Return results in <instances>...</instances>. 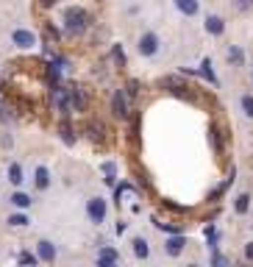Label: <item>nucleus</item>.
<instances>
[{
	"instance_id": "obj_1",
	"label": "nucleus",
	"mask_w": 253,
	"mask_h": 267,
	"mask_svg": "<svg viewBox=\"0 0 253 267\" xmlns=\"http://www.w3.org/2000/svg\"><path fill=\"white\" fill-rule=\"evenodd\" d=\"M89 28V14L81 6H70L64 8V34L67 36H81Z\"/></svg>"
},
{
	"instance_id": "obj_2",
	"label": "nucleus",
	"mask_w": 253,
	"mask_h": 267,
	"mask_svg": "<svg viewBox=\"0 0 253 267\" xmlns=\"http://www.w3.org/2000/svg\"><path fill=\"white\" fill-rule=\"evenodd\" d=\"M162 48H164V42L156 31H142L139 39H136V53H139L142 59H156L162 53Z\"/></svg>"
},
{
	"instance_id": "obj_3",
	"label": "nucleus",
	"mask_w": 253,
	"mask_h": 267,
	"mask_svg": "<svg viewBox=\"0 0 253 267\" xmlns=\"http://www.w3.org/2000/svg\"><path fill=\"white\" fill-rule=\"evenodd\" d=\"M106 217H109V203H106V198H100V195L86 198V220L95 223V225H103Z\"/></svg>"
},
{
	"instance_id": "obj_4",
	"label": "nucleus",
	"mask_w": 253,
	"mask_h": 267,
	"mask_svg": "<svg viewBox=\"0 0 253 267\" xmlns=\"http://www.w3.org/2000/svg\"><path fill=\"white\" fill-rule=\"evenodd\" d=\"M50 100H53V106H56L59 112H62V117H70L72 114V103H70V92L64 89V86H53V92H50Z\"/></svg>"
},
{
	"instance_id": "obj_5",
	"label": "nucleus",
	"mask_w": 253,
	"mask_h": 267,
	"mask_svg": "<svg viewBox=\"0 0 253 267\" xmlns=\"http://www.w3.org/2000/svg\"><path fill=\"white\" fill-rule=\"evenodd\" d=\"M36 34L31 28H14L11 31V45L14 48H20V50H31V48H36Z\"/></svg>"
},
{
	"instance_id": "obj_6",
	"label": "nucleus",
	"mask_w": 253,
	"mask_h": 267,
	"mask_svg": "<svg viewBox=\"0 0 253 267\" xmlns=\"http://www.w3.org/2000/svg\"><path fill=\"white\" fill-rule=\"evenodd\" d=\"M36 256H39V262H45V265H53V262L59 259V248L53 239H39L36 242Z\"/></svg>"
},
{
	"instance_id": "obj_7",
	"label": "nucleus",
	"mask_w": 253,
	"mask_h": 267,
	"mask_svg": "<svg viewBox=\"0 0 253 267\" xmlns=\"http://www.w3.org/2000/svg\"><path fill=\"white\" fill-rule=\"evenodd\" d=\"M112 114L117 120H128V117H131V112H128V95H126V89H117L112 95Z\"/></svg>"
},
{
	"instance_id": "obj_8",
	"label": "nucleus",
	"mask_w": 253,
	"mask_h": 267,
	"mask_svg": "<svg viewBox=\"0 0 253 267\" xmlns=\"http://www.w3.org/2000/svg\"><path fill=\"white\" fill-rule=\"evenodd\" d=\"M184 248H187V237H184V234H170V237L164 239V253H167V256H173V259H176V256H181Z\"/></svg>"
},
{
	"instance_id": "obj_9",
	"label": "nucleus",
	"mask_w": 253,
	"mask_h": 267,
	"mask_svg": "<svg viewBox=\"0 0 253 267\" xmlns=\"http://www.w3.org/2000/svg\"><path fill=\"white\" fill-rule=\"evenodd\" d=\"M203 31L209 36H223L225 34V20L220 14H206L203 17Z\"/></svg>"
},
{
	"instance_id": "obj_10",
	"label": "nucleus",
	"mask_w": 253,
	"mask_h": 267,
	"mask_svg": "<svg viewBox=\"0 0 253 267\" xmlns=\"http://www.w3.org/2000/svg\"><path fill=\"white\" fill-rule=\"evenodd\" d=\"M173 6H176L178 14H184V17H197L200 14V0H173Z\"/></svg>"
},
{
	"instance_id": "obj_11",
	"label": "nucleus",
	"mask_w": 253,
	"mask_h": 267,
	"mask_svg": "<svg viewBox=\"0 0 253 267\" xmlns=\"http://www.w3.org/2000/svg\"><path fill=\"white\" fill-rule=\"evenodd\" d=\"M131 253H134V259H148L150 256V239L148 237H134L131 239Z\"/></svg>"
},
{
	"instance_id": "obj_12",
	"label": "nucleus",
	"mask_w": 253,
	"mask_h": 267,
	"mask_svg": "<svg viewBox=\"0 0 253 267\" xmlns=\"http://www.w3.org/2000/svg\"><path fill=\"white\" fill-rule=\"evenodd\" d=\"M6 176H8V184H11V187H17V190L25 184V173H22V164L20 162H8Z\"/></svg>"
},
{
	"instance_id": "obj_13",
	"label": "nucleus",
	"mask_w": 253,
	"mask_h": 267,
	"mask_svg": "<svg viewBox=\"0 0 253 267\" xmlns=\"http://www.w3.org/2000/svg\"><path fill=\"white\" fill-rule=\"evenodd\" d=\"M95 262H98L100 267H109V265H120V253L114 251V248H100L98 251V256H95Z\"/></svg>"
},
{
	"instance_id": "obj_14",
	"label": "nucleus",
	"mask_w": 253,
	"mask_h": 267,
	"mask_svg": "<svg viewBox=\"0 0 253 267\" xmlns=\"http://www.w3.org/2000/svg\"><path fill=\"white\" fill-rule=\"evenodd\" d=\"M225 59H228V64H231V67H237V70H239V67H245V50H242V48H239V45H231V48H228V50H225Z\"/></svg>"
},
{
	"instance_id": "obj_15",
	"label": "nucleus",
	"mask_w": 253,
	"mask_h": 267,
	"mask_svg": "<svg viewBox=\"0 0 253 267\" xmlns=\"http://www.w3.org/2000/svg\"><path fill=\"white\" fill-rule=\"evenodd\" d=\"M50 181H53V178H50V170L45 167V164H39V167L34 170V187L45 192V190L50 187Z\"/></svg>"
},
{
	"instance_id": "obj_16",
	"label": "nucleus",
	"mask_w": 253,
	"mask_h": 267,
	"mask_svg": "<svg viewBox=\"0 0 253 267\" xmlns=\"http://www.w3.org/2000/svg\"><path fill=\"white\" fill-rule=\"evenodd\" d=\"M8 203L11 206H17V209H31V206H34V198L28 195V192H11V195H8Z\"/></svg>"
},
{
	"instance_id": "obj_17",
	"label": "nucleus",
	"mask_w": 253,
	"mask_h": 267,
	"mask_svg": "<svg viewBox=\"0 0 253 267\" xmlns=\"http://www.w3.org/2000/svg\"><path fill=\"white\" fill-rule=\"evenodd\" d=\"M59 136H62L64 145H75V131H72V126H70V120L67 117L59 123Z\"/></svg>"
},
{
	"instance_id": "obj_18",
	"label": "nucleus",
	"mask_w": 253,
	"mask_h": 267,
	"mask_svg": "<svg viewBox=\"0 0 253 267\" xmlns=\"http://www.w3.org/2000/svg\"><path fill=\"white\" fill-rule=\"evenodd\" d=\"M197 75L206 78V81H209L211 86H217V84H220L217 75H214V70H211V59H203V62H200V70H197Z\"/></svg>"
},
{
	"instance_id": "obj_19",
	"label": "nucleus",
	"mask_w": 253,
	"mask_h": 267,
	"mask_svg": "<svg viewBox=\"0 0 253 267\" xmlns=\"http://www.w3.org/2000/svg\"><path fill=\"white\" fill-rule=\"evenodd\" d=\"M8 228H25V225H31V217L25 214V209L22 211H17V214H8Z\"/></svg>"
},
{
	"instance_id": "obj_20",
	"label": "nucleus",
	"mask_w": 253,
	"mask_h": 267,
	"mask_svg": "<svg viewBox=\"0 0 253 267\" xmlns=\"http://www.w3.org/2000/svg\"><path fill=\"white\" fill-rule=\"evenodd\" d=\"M70 103H72L75 112H84V109H86V98H84V92L78 89V86H72V89H70Z\"/></svg>"
},
{
	"instance_id": "obj_21",
	"label": "nucleus",
	"mask_w": 253,
	"mask_h": 267,
	"mask_svg": "<svg viewBox=\"0 0 253 267\" xmlns=\"http://www.w3.org/2000/svg\"><path fill=\"white\" fill-rule=\"evenodd\" d=\"M234 211H237V214H248V211H251V195H248V192L237 195V200H234Z\"/></svg>"
},
{
	"instance_id": "obj_22",
	"label": "nucleus",
	"mask_w": 253,
	"mask_h": 267,
	"mask_svg": "<svg viewBox=\"0 0 253 267\" xmlns=\"http://www.w3.org/2000/svg\"><path fill=\"white\" fill-rule=\"evenodd\" d=\"M239 109H242V114H245L248 120H253V95L251 92L239 95Z\"/></svg>"
},
{
	"instance_id": "obj_23",
	"label": "nucleus",
	"mask_w": 253,
	"mask_h": 267,
	"mask_svg": "<svg viewBox=\"0 0 253 267\" xmlns=\"http://www.w3.org/2000/svg\"><path fill=\"white\" fill-rule=\"evenodd\" d=\"M86 131H89L92 139H103L106 136V126L100 123V120H89V126H86Z\"/></svg>"
},
{
	"instance_id": "obj_24",
	"label": "nucleus",
	"mask_w": 253,
	"mask_h": 267,
	"mask_svg": "<svg viewBox=\"0 0 253 267\" xmlns=\"http://www.w3.org/2000/svg\"><path fill=\"white\" fill-rule=\"evenodd\" d=\"M162 86H170V89H187V84H184L178 75H167V78H162Z\"/></svg>"
},
{
	"instance_id": "obj_25",
	"label": "nucleus",
	"mask_w": 253,
	"mask_h": 267,
	"mask_svg": "<svg viewBox=\"0 0 253 267\" xmlns=\"http://www.w3.org/2000/svg\"><path fill=\"white\" fill-rule=\"evenodd\" d=\"M209 139H211V148H214V153H220V150H223V142H220V131H217V126H211V128H209Z\"/></svg>"
},
{
	"instance_id": "obj_26",
	"label": "nucleus",
	"mask_w": 253,
	"mask_h": 267,
	"mask_svg": "<svg viewBox=\"0 0 253 267\" xmlns=\"http://www.w3.org/2000/svg\"><path fill=\"white\" fill-rule=\"evenodd\" d=\"M112 59L120 64V67H126V48H123V45H114V48H112Z\"/></svg>"
},
{
	"instance_id": "obj_27",
	"label": "nucleus",
	"mask_w": 253,
	"mask_h": 267,
	"mask_svg": "<svg viewBox=\"0 0 253 267\" xmlns=\"http://www.w3.org/2000/svg\"><path fill=\"white\" fill-rule=\"evenodd\" d=\"M17 262H20V265H39V256H36V253L22 251L20 256H17Z\"/></svg>"
},
{
	"instance_id": "obj_28",
	"label": "nucleus",
	"mask_w": 253,
	"mask_h": 267,
	"mask_svg": "<svg viewBox=\"0 0 253 267\" xmlns=\"http://www.w3.org/2000/svg\"><path fill=\"white\" fill-rule=\"evenodd\" d=\"M103 173H106V184L112 187V184H114V173H117V164H114V162H106L103 164Z\"/></svg>"
},
{
	"instance_id": "obj_29",
	"label": "nucleus",
	"mask_w": 253,
	"mask_h": 267,
	"mask_svg": "<svg viewBox=\"0 0 253 267\" xmlns=\"http://www.w3.org/2000/svg\"><path fill=\"white\" fill-rule=\"evenodd\" d=\"M126 95L128 98H136V95H139V81H136V78H131L126 84Z\"/></svg>"
},
{
	"instance_id": "obj_30",
	"label": "nucleus",
	"mask_w": 253,
	"mask_h": 267,
	"mask_svg": "<svg viewBox=\"0 0 253 267\" xmlns=\"http://www.w3.org/2000/svg\"><path fill=\"white\" fill-rule=\"evenodd\" d=\"M234 8L245 14V11H251V8H253V0H234Z\"/></svg>"
},
{
	"instance_id": "obj_31",
	"label": "nucleus",
	"mask_w": 253,
	"mask_h": 267,
	"mask_svg": "<svg viewBox=\"0 0 253 267\" xmlns=\"http://www.w3.org/2000/svg\"><path fill=\"white\" fill-rule=\"evenodd\" d=\"M211 265H228V259H225L223 253L214 251V253H211Z\"/></svg>"
},
{
	"instance_id": "obj_32",
	"label": "nucleus",
	"mask_w": 253,
	"mask_h": 267,
	"mask_svg": "<svg viewBox=\"0 0 253 267\" xmlns=\"http://www.w3.org/2000/svg\"><path fill=\"white\" fill-rule=\"evenodd\" d=\"M245 259L253 262V242H248V245H245Z\"/></svg>"
},
{
	"instance_id": "obj_33",
	"label": "nucleus",
	"mask_w": 253,
	"mask_h": 267,
	"mask_svg": "<svg viewBox=\"0 0 253 267\" xmlns=\"http://www.w3.org/2000/svg\"><path fill=\"white\" fill-rule=\"evenodd\" d=\"M126 228H128V223H123V220H120V223L114 225V231H117V234H126Z\"/></svg>"
},
{
	"instance_id": "obj_34",
	"label": "nucleus",
	"mask_w": 253,
	"mask_h": 267,
	"mask_svg": "<svg viewBox=\"0 0 253 267\" xmlns=\"http://www.w3.org/2000/svg\"><path fill=\"white\" fill-rule=\"evenodd\" d=\"M39 3H42L45 8H50V6H56V0H39Z\"/></svg>"
},
{
	"instance_id": "obj_35",
	"label": "nucleus",
	"mask_w": 253,
	"mask_h": 267,
	"mask_svg": "<svg viewBox=\"0 0 253 267\" xmlns=\"http://www.w3.org/2000/svg\"><path fill=\"white\" fill-rule=\"evenodd\" d=\"M251 225H253V223H251Z\"/></svg>"
}]
</instances>
